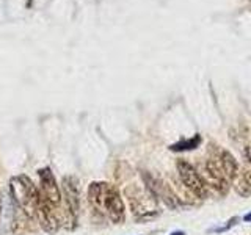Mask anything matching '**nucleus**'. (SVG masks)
<instances>
[{
    "label": "nucleus",
    "instance_id": "obj_1",
    "mask_svg": "<svg viewBox=\"0 0 251 235\" xmlns=\"http://www.w3.org/2000/svg\"><path fill=\"white\" fill-rule=\"evenodd\" d=\"M10 193L16 207L22 210L28 218H38L41 196H39V190L28 176L21 174L13 177L10 180Z\"/></svg>",
    "mask_w": 251,
    "mask_h": 235
},
{
    "label": "nucleus",
    "instance_id": "obj_2",
    "mask_svg": "<svg viewBox=\"0 0 251 235\" xmlns=\"http://www.w3.org/2000/svg\"><path fill=\"white\" fill-rule=\"evenodd\" d=\"M177 166V172L180 176V180L185 185V188L188 191H192L196 198L206 199L209 196V187L204 182V179L201 177V174L198 172L192 163H188L187 160H177L176 163Z\"/></svg>",
    "mask_w": 251,
    "mask_h": 235
},
{
    "label": "nucleus",
    "instance_id": "obj_3",
    "mask_svg": "<svg viewBox=\"0 0 251 235\" xmlns=\"http://www.w3.org/2000/svg\"><path fill=\"white\" fill-rule=\"evenodd\" d=\"M100 213H105L110 218V221L115 224H121L126 218V207L121 199V194L113 185H110V184H107V188H105Z\"/></svg>",
    "mask_w": 251,
    "mask_h": 235
},
{
    "label": "nucleus",
    "instance_id": "obj_4",
    "mask_svg": "<svg viewBox=\"0 0 251 235\" xmlns=\"http://www.w3.org/2000/svg\"><path fill=\"white\" fill-rule=\"evenodd\" d=\"M38 176H39V185H41V188H39L41 198L47 204H50L53 209L58 207L61 202V190L57 184V180H55L52 169L49 166L38 169Z\"/></svg>",
    "mask_w": 251,
    "mask_h": 235
},
{
    "label": "nucleus",
    "instance_id": "obj_5",
    "mask_svg": "<svg viewBox=\"0 0 251 235\" xmlns=\"http://www.w3.org/2000/svg\"><path fill=\"white\" fill-rule=\"evenodd\" d=\"M63 196H65L66 207L69 210V215L75 221V218L80 210V182L75 176H65L61 179V188Z\"/></svg>",
    "mask_w": 251,
    "mask_h": 235
},
{
    "label": "nucleus",
    "instance_id": "obj_6",
    "mask_svg": "<svg viewBox=\"0 0 251 235\" xmlns=\"http://www.w3.org/2000/svg\"><path fill=\"white\" fill-rule=\"evenodd\" d=\"M201 177L204 179L207 187L214 188L218 194H226L229 190V184H227V179L225 176V172L218 163L214 160H207L202 166V172H200Z\"/></svg>",
    "mask_w": 251,
    "mask_h": 235
},
{
    "label": "nucleus",
    "instance_id": "obj_7",
    "mask_svg": "<svg viewBox=\"0 0 251 235\" xmlns=\"http://www.w3.org/2000/svg\"><path fill=\"white\" fill-rule=\"evenodd\" d=\"M235 191H237L242 198H248L251 196V171L240 168L237 176L234 177L232 180Z\"/></svg>",
    "mask_w": 251,
    "mask_h": 235
},
{
    "label": "nucleus",
    "instance_id": "obj_8",
    "mask_svg": "<svg viewBox=\"0 0 251 235\" xmlns=\"http://www.w3.org/2000/svg\"><path fill=\"white\" fill-rule=\"evenodd\" d=\"M220 166H222L226 179L231 180V182L234 180V177L237 176V172L240 169V166L237 164V162H235L232 154H229L227 151H223L222 152V157H220Z\"/></svg>",
    "mask_w": 251,
    "mask_h": 235
},
{
    "label": "nucleus",
    "instance_id": "obj_9",
    "mask_svg": "<svg viewBox=\"0 0 251 235\" xmlns=\"http://www.w3.org/2000/svg\"><path fill=\"white\" fill-rule=\"evenodd\" d=\"M200 144H201V137L195 135V137L188 138V140H180L179 143L170 146V149H171V151H175V152H182V151H192V149H196Z\"/></svg>",
    "mask_w": 251,
    "mask_h": 235
},
{
    "label": "nucleus",
    "instance_id": "obj_10",
    "mask_svg": "<svg viewBox=\"0 0 251 235\" xmlns=\"http://www.w3.org/2000/svg\"><path fill=\"white\" fill-rule=\"evenodd\" d=\"M235 223H237V218H232V219H231V223L227 224V226H223V227H217V229H212L210 232H225V231L229 229L231 226H234Z\"/></svg>",
    "mask_w": 251,
    "mask_h": 235
},
{
    "label": "nucleus",
    "instance_id": "obj_11",
    "mask_svg": "<svg viewBox=\"0 0 251 235\" xmlns=\"http://www.w3.org/2000/svg\"><path fill=\"white\" fill-rule=\"evenodd\" d=\"M245 155H247V159H248V162L251 164V146H247L245 147Z\"/></svg>",
    "mask_w": 251,
    "mask_h": 235
},
{
    "label": "nucleus",
    "instance_id": "obj_12",
    "mask_svg": "<svg viewBox=\"0 0 251 235\" xmlns=\"http://www.w3.org/2000/svg\"><path fill=\"white\" fill-rule=\"evenodd\" d=\"M243 221H245V223H251V213H247L245 216H243Z\"/></svg>",
    "mask_w": 251,
    "mask_h": 235
},
{
    "label": "nucleus",
    "instance_id": "obj_13",
    "mask_svg": "<svg viewBox=\"0 0 251 235\" xmlns=\"http://www.w3.org/2000/svg\"><path fill=\"white\" fill-rule=\"evenodd\" d=\"M170 235H185V232H182V231H175V232H171Z\"/></svg>",
    "mask_w": 251,
    "mask_h": 235
},
{
    "label": "nucleus",
    "instance_id": "obj_14",
    "mask_svg": "<svg viewBox=\"0 0 251 235\" xmlns=\"http://www.w3.org/2000/svg\"><path fill=\"white\" fill-rule=\"evenodd\" d=\"M0 212H2V199H0Z\"/></svg>",
    "mask_w": 251,
    "mask_h": 235
}]
</instances>
